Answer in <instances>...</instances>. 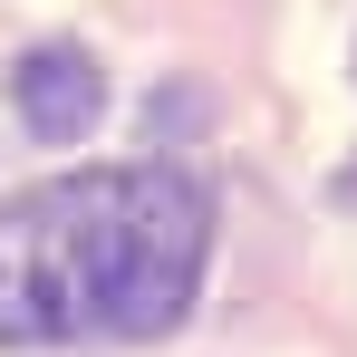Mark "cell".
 <instances>
[{"label": "cell", "mask_w": 357, "mask_h": 357, "mask_svg": "<svg viewBox=\"0 0 357 357\" xmlns=\"http://www.w3.org/2000/svg\"><path fill=\"white\" fill-rule=\"evenodd\" d=\"M213 213L174 165H97L0 213V338H165L203 280Z\"/></svg>", "instance_id": "cell-1"}, {"label": "cell", "mask_w": 357, "mask_h": 357, "mask_svg": "<svg viewBox=\"0 0 357 357\" xmlns=\"http://www.w3.org/2000/svg\"><path fill=\"white\" fill-rule=\"evenodd\" d=\"M10 107H20V126L39 145H77L87 126L107 116V68L87 59L77 39H49V49H29L10 68Z\"/></svg>", "instance_id": "cell-2"}, {"label": "cell", "mask_w": 357, "mask_h": 357, "mask_svg": "<svg viewBox=\"0 0 357 357\" xmlns=\"http://www.w3.org/2000/svg\"><path fill=\"white\" fill-rule=\"evenodd\" d=\"M328 203H348V213H357V165H348L338 183H328Z\"/></svg>", "instance_id": "cell-3"}]
</instances>
